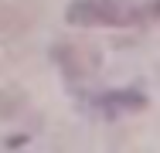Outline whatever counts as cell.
I'll return each instance as SVG.
<instances>
[{"instance_id": "obj_1", "label": "cell", "mask_w": 160, "mask_h": 153, "mask_svg": "<svg viewBox=\"0 0 160 153\" xmlns=\"http://www.w3.org/2000/svg\"><path fill=\"white\" fill-rule=\"evenodd\" d=\"M143 17L147 7L136 0H75L65 10V21L75 27H136Z\"/></svg>"}, {"instance_id": "obj_2", "label": "cell", "mask_w": 160, "mask_h": 153, "mask_svg": "<svg viewBox=\"0 0 160 153\" xmlns=\"http://www.w3.org/2000/svg\"><path fill=\"white\" fill-rule=\"evenodd\" d=\"M153 10H157V14H160V0H157V3H153Z\"/></svg>"}]
</instances>
